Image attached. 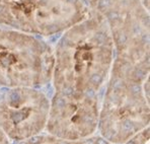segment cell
Returning a JSON list of instances; mask_svg holds the SVG:
<instances>
[{
	"label": "cell",
	"instance_id": "7",
	"mask_svg": "<svg viewBox=\"0 0 150 144\" xmlns=\"http://www.w3.org/2000/svg\"><path fill=\"white\" fill-rule=\"evenodd\" d=\"M96 144H109L105 140H103V138H98V140H96Z\"/></svg>",
	"mask_w": 150,
	"mask_h": 144
},
{
	"label": "cell",
	"instance_id": "9",
	"mask_svg": "<svg viewBox=\"0 0 150 144\" xmlns=\"http://www.w3.org/2000/svg\"><path fill=\"white\" fill-rule=\"evenodd\" d=\"M58 144H69V143H67V142H65V141H62V142H59Z\"/></svg>",
	"mask_w": 150,
	"mask_h": 144
},
{
	"label": "cell",
	"instance_id": "11",
	"mask_svg": "<svg viewBox=\"0 0 150 144\" xmlns=\"http://www.w3.org/2000/svg\"><path fill=\"white\" fill-rule=\"evenodd\" d=\"M19 144H26L25 142H21V143H19Z\"/></svg>",
	"mask_w": 150,
	"mask_h": 144
},
{
	"label": "cell",
	"instance_id": "1",
	"mask_svg": "<svg viewBox=\"0 0 150 144\" xmlns=\"http://www.w3.org/2000/svg\"><path fill=\"white\" fill-rule=\"evenodd\" d=\"M115 47L109 24L93 11L72 26L59 39L54 55L55 85L74 92L96 88L105 80L114 60Z\"/></svg>",
	"mask_w": 150,
	"mask_h": 144
},
{
	"label": "cell",
	"instance_id": "10",
	"mask_svg": "<svg viewBox=\"0 0 150 144\" xmlns=\"http://www.w3.org/2000/svg\"><path fill=\"white\" fill-rule=\"evenodd\" d=\"M127 144H135L134 141H129V142H127Z\"/></svg>",
	"mask_w": 150,
	"mask_h": 144
},
{
	"label": "cell",
	"instance_id": "6",
	"mask_svg": "<svg viewBox=\"0 0 150 144\" xmlns=\"http://www.w3.org/2000/svg\"><path fill=\"white\" fill-rule=\"evenodd\" d=\"M42 137L41 136H34L28 140V143L30 144H40L42 142Z\"/></svg>",
	"mask_w": 150,
	"mask_h": 144
},
{
	"label": "cell",
	"instance_id": "5",
	"mask_svg": "<svg viewBox=\"0 0 150 144\" xmlns=\"http://www.w3.org/2000/svg\"><path fill=\"white\" fill-rule=\"evenodd\" d=\"M121 128L125 132H131L135 129V123L132 120H124L121 123Z\"/></svg>",
	"mask_w": 150,
	"mask_h": 144
},
{
	"label": "cell",
	"instance_id": "3",
	"mask_svg": "<svg viewBox=\"0 0 150 144\" xmlns=\"http://www.w3.org/2000/svg\"><path fill=\"white\" fill-rule=\"evenodd\" d=\"M53 66L54 52L47 42L0 26V83L47 82Z\"/></svg>",
	"mask_w": 150,
	"mask_h": 144
},
{
	"label": "cell",
	"instance_id": "4",
	"mask_svg": "<svg viewBox=\"0 0 150 144\" xmlns=\"http://www.w3.org/2000/svg\"><path fill=\"white\" fill-rule=\"evenodd\" d=\"M93 11L103 15L105 21L122 15L141 5L142 0H85Z\"/></svg>",
	"mask_w": 150,
	"mask_h": 144
},
{
	"label": "cell",
	"instance_id": "2",
	"mask_svg": "<svg viewBox=\"0 0 150 144\" xmlns=\"http://www.w3.org/2000/svg\"><path fill=\"white\" fill-rule=\"evenodd\" d=\"M92 12L85 0H0V26L30 36L51 37Z\"/></svg>",
	"mask_w": 150,
	"mask_h": 144
},
{
	"label": "cell",
	"instance_id": "8",
	"mask_svg": "<svg viewBox=\"0 0 150 144\" xmlns=\"http://www.w3.org/2000/svg\"><path fill=\"white\" fill-rule=\"evenodd\" d=\"M82 144H94L93 141L91 140V139H89V140H86V141H84Z\"/></svg>",
	"mask_w": 150,
	"mask_h": 144
}]
</instances>
